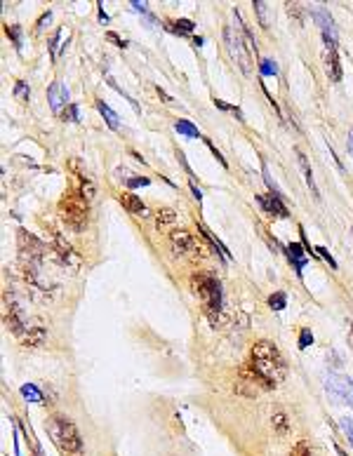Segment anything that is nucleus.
I'll return each instance as SVG.
<instances>
[{"label":"nucleus","mask_w":353,"mask_h":456,"mask_svg":"<svg viewBox=\"0 0 353 456\" xmlns=\"http://www.w3.org/2000/svg\"><path fill=\"white\" fill-rule=\"evenodd\" d=\"M250 369H252L254 379L262 391H273L282 384V379L287 376V362L282 358V353L273 341L259 339L252 346V355H250Z\"/></svg>","instance_id":"1"},{"label":"nucleus","mask_w":353,"mask_h":456,"mask_svg":"<svg viewBox=\"0 0 353 456\" xmlns=\"http://www.w3.org/2000/svg\"><path fill=\"white\" fill-rule=\"evenodd\" d=\"M45 428L62 456H82V438L71 419H66L64 414H52L45 421Z\"/></svg>","instance_id":"2"},{"label":"nucleus","mask_w":353,"mask_h":456,"mask_svg":"<svg viewBox=\"0 0 353 456\" xmlns=\"http://www.w3.org/2000/svg\"><path fill=\"white\" fill-rule=\"evenodd\" d=\"M59 216L71 231H85L90 224V200L78 188H69L59 200Z\"/></svg>","instance_id":"3"},{"label":"nucleus","mask_w":353,"mask_h":456,"mask_svg":"<svg viewBox=\"0 0 353 456\" xmlns=\"http://www.w3.org/2000/svg\"><path fill=\"white\" fill-rule=\"evenodd\" d=\"M191 289L200 296L210 320L214 322L217 320L214 315H219V311H221V282L210 273H193L191 275Z\"/></svg>","instance_id":"4"},{"label":"nucleus","mask_w":353,"mask_h":456,"mask_svg":"<svg viewBox=\"0 0 353 456\" xmlns=\"http://www.w3.org/2000/svg\"><path fill=\"white\" fill-rule=\"evenodd\" d=\"M17 245H19V254H21V259L28 261V266L40 263L43 257H45V252H47L45 245L38 240L33 233H28L26 228H19L17 231Z\"/></svg>","instance_id":"5"},{"label":"nucleus","mask_w":353,"mask_h":456,"mask_svg":"<svg viewBox=\"0 0 353 456\" xmlns=\"http://www.w3.org/2000/svg\"><path fill=\"white\" fill-rule=\"evenodd\" d=\"M170 250H172V254H177V257H189L193 252H198L200 257H205L203 250L198 247V240H196L189 231H184V228L170 233Z\"/></svg>","instance_id":"6"},{"label":"nucleus","mask_w":353,"mask_h":456,"mask_svg":"<svg viewBox=\"0 0 353 456\" xmlns=\"http://www.w3.org/2000/svg\"><path fill=\"white\" fill-rule=\"evenodd\" d=\"M224 43H226L228 47V54L233 57L235 62H238V66L243 68V73H250V59H247V54H245L243 50V43H240V38L231 33V28H224Z\"/></svg>","instance_id":"7"},{"label":"nucleus","mask_w":353,"mask_h":456,"mask_svg":"<svg viewBox=\"0 0 353 456\" xmlns=\"http://www.w3.org/2000/svg\"><path fill=\"white\" fill-rule=\"evenodd\" d=\"M257 202H259V207H262L266 214L281 216V219H287V216H290L287 207L282 205V197H278V195H257Z\"/></svg>","instance_id":"8"},{"label":"nucleus","mask_w":353,"mask_h":456,"mask_svg":"<svg viewBox=\"0 0 353 456\" xmlns=\"http://www.w3.org/2000/svg\"><path fill=\"white\" fill-rule=\"evenodd\" d=\"M285 252H287L290 263L294 266V273L301 277V270H304V266H306V261H308V257L304 254V245H301V242H290V245L285 247Z\"/></svg>","instance_id":"9"},{"label":"nucleus","mask_w":353,"mask_h":456,"mask_svg":"<svg viewBox=\"0 0 353 456\" xmlns=\"http://www.w3.org/2000/svg\"><path fill=\"white\" fill-rule=\"evenodd\" d=\"M311 17L316 19L320 28H323V36H330V38H337V31H335V21L330 17V12H327L323 5H316V7H311Z\"/></svg>","instance_id":"10"},{"label":"nucleus","mask_w":353,"mask_h":456,"mask_svg":"<svg viewBox=\"0 0 353 456\" xmlns=\"http://www.w3.org/2000/svg\"><path fill=\"white\" fill-rule=\"evenodd\" d=\"M47 99H50L52 111H55V113H62V106L69 101V90L62 87V82L59 80H55L52 85H50V90H47Z\"/></svg>","instance_id":"11"},{"label":"nucleus","mask_w":353,"mask_h":456,"mask_svg":"<svg viewBox=\"0 0 353 456\" xmlns=\"http://www.w3.org/2000/svg\"><path fill=\"white\" fill-rule=\"evenodd\" d=\"M325 68L330 80H342V64H339V57H337V47H325Z\"/></svg>","instance_id":"12"},{"label":"nucleus","mask_w":353,"mask_h":456,"mask_svg":"<svg viewBox=\"0 0 353 456\" xmlns=\"http://www.w3.org/2000/svg\"><path fill=\"white\" fill-rule=\"evenodd\" d=\"M118 202L130 214H146V205L141 202V197H137L135 193H123V195L118 197Z\"/></svg>","instance_id":"13"},{"label":"nucleus","mask_w":353,"mask_h":456,"mask_svg":"<svg viewBox=\"0 0 353 456\" xmlns=\"http://www.w3.org/2000/svg\"><path fill=\"white\" fill-rule=\"evenodd\" d=\"M294 153H297L299 167H301V172H304V177H306V186L311 188V193H313V197H316V200H320V193H318V188H316V181H313V172H311V165H308L306 155H304V151H301V148H294Z\"/></svg>","instance_id":"14"},{"label":"nucleus","mask_w":353,"mask_h":456,"mask_svg":"<svg viewBox=\"0 0 353 456\" xmlns=\"http://www.w3.org/2000/svg\"><path fill=\"white\" fill-rule=\"evenodd\" d=\"M198 231L203 233V238H205V240H208L210 245H212V250H214V252H219V257H221L224 261H228V257H231V254H228V250L224 247V242L219 240L217 235H214V233L210 231V228H208L205 224H200V221H198Z\"/></svg>","instance_id":"15"},{"label":"nucleus","mask_w":353,"mask_h":456,"mask_svg":"<svg viewBox=\"0 0 353 456\" xmlns=\"http://www.w3.org/2000/svg\"><path fill=\"white\" fill-rule=\"evenodd\" d=\"M47 339V331L43 329V327H33V329H28L24 336H21V341H24V346L26 348H40L43 343H45Z\"/></svg>","instance_id":"16"},{"label":"nucleus","mask_w":353,"mask_h":456,"mask_svg":"<svg viewBox=\"0 0 353 456\" xmlns=\"http://www.w3.org/2000/svg\"><path fill=\"white\" fill-rule=\"evenodd\" d=\"M97 111L101 113V118H104V123L111 127V130H118L120 127V118H118V113L113 111V108L109 106V104H104V101H97Z\"/></svg>","instance_id":"17"},{"label":"nucleus","mask_w":353,"mask_h":456,"mask_svg":"<svg viewBox=\"0 0 353 456\" xmlns=\"http://www.w3.org/2000/svg\"><path fill=\"white\" fill-rule=\"evenodd\" d=\"M174 219H177V212L170 209V207H160V209L155 212V226H158V228H165V226L174 224Z\"/></svg>","instance_id":"18"},{"label":"nucleus","mask_w":353,"mask_h":456,"mask_svg":"<svg viewBox=\"0 0 353 456\" xmlns=\"http://www.w3.org/2000/svg\"><path fill=\"white\" fill-rule=\"evenodd\" d=\"M271 423H273V430H276L278 435H285V433L290 430V419H287L285 411H276L271 416Z\"/></svg>","instance_id":"19"},{"label":"nucleus","mask_w":353,"mask_h":456,"mask_svg":"<svg viewBox=\"0 0 353 456\" xmlns=\"http://www.w3.org/2000/svg\"><path fill=\"white\" fill-rule=\"evenodd\" d=\"M21 395L26 397L28 402H45V395L40 393V386H36V384L21 386Z\"/></svg>","instance_id":"20"},{"label":"nucleus","mask_w":353,"mask_h":456,"mask_svg":"<svg viewBox=\"0 0 353 456\" xmlns=\"http://www.w3.org/2000/svg\"><path fill=\"white\" fill-rule=\"evenodd\" d=\"M174 130L184 136H191V139H198L200 136L198 127L193 125V123H189V120H177V123H174Z\"/></svg>","instance_id":"21"},{"label":"nucleus","mask_w":353,"mask_h":456,"mask_svg":"<svg viewBox=\"0 0 353 456\" xmlns=\"http://www.w3.org/2000/svg\"><path fill=\"white\" fill-rule=\"evenodd\" d=\"M167 26H172L174 33H181V36H189V33H193V21H189V19H177V21H167Z\"/></svg>","instance_id":"22"},{"label":"nucleus","mask_w":353,"mask_h":456,"mask_svg":"<svg viewBox=\"0 0 353 456\" xmlns=\"http://www.w3.org/2000/svg\"><path fill=\"white\" fill-rule=\"evenodd\" d=\"M252 7H254V12H257V17H259V26L269 28V5L262 2V0H254Z\"/></svg>","instance_id":"23"},{"label":"nucleus","mask_w":353,"mask_h":456,"mask_svg":"<svg viewBox=\"0 0 353 456\" xmlns=\"http://www.w3.org/2000/svg\"><path fill=\"white\" fill-rule=\"evenodd\" d=\"M269 306H271L273 311H285V306H287L285 292H273V294L269 296Z\"/></svg>","instance_id":"24"},{"label":"nucleus","mask_w":353,"mask_h":456,"mask_svg":"<svg viewBox=\"0 0 353 456\" xmlns=\"http://www.w3.org/2000/svg\"><path fill=\"white\" fill-rule=\"evenodd\" d=\"M78 191H80V193L87 197V200H92V197H94V191H97V186H94V181H92V179H87V177H80V186H78Z\"/></svg>","instance_id":"25"},{"label":"nucleus","mask_w":353,"mask_h":456,"mask_svg":"<svg viewBox=\"0 0 353 456\" xmlns=\"http://www.w3.org/2000/svg\"><path fill=\"white\" fill-rule=\"evenodd\" d=\"M5 33H7V38L14 43V47L21 50V26H5Z\"/></svg>","instance_id":"26"},{"label":"nucleus","mask_w":353,"mask_h":456,"mask_svg":"<svg viewBox=\"0 0 353 456\" xmlns=\"http://www.w3.org/2000/svg\"><path fill=\"white\" fill-rule=\"evenodd\" d=\"M287 456H311V447H308L306 440H299L297 445L290 449V454Z\"/></svg>","instance_id":"27"},{"label":"nucleus","mask_w":353,"mask_h":456,"mask_svg":"<svg viewBox=\"0 0 353 456\" xmlns=\"http://www.w3.org/2000/svg\"><path fill=\"white\" fill-rule=\"evenodd\" d=\"M14 97L19 99V101H28V97H31V92H28V85L24 80L14 82Z\"/></svg>","instance_id":"28"},{"label":"nucleus","mask_w":353,"mask_h":456,"mask_svg":"<svg viewBox=\"0 0 353 456\" xmlns=\"http://www.w3.org/2000/svg\"><path fill=\"white\" fill-rule=\"evenodd\" d=\"M313 343V331L308 329V327H304V329L299 331V348L304 350V348H308Z\"/></svg>","instance_id":"29"},{"label":"nucleus","mask_w":353,"mask_h":456,"mask_svg":"<svg viewBox=\"0 0 353 456\" xmlns=\"http://www.w3.org/2000/svg\"><path fill=\"white\" fill-rule=\"evenodd\" d=\"M259 73H262V75H276V73H278V66H276V62H271V59H262Z\"/></svg>","instance_id":"30"},{"label":"nucleus","mask_w":353,"mask_h":456,"mask_svg":"<svg viewBox=\"0 0 353 456\" xmlns=\"http://www.w3.org/2000/svg\"><path fill=\"white\" fill-rule=\"evenodd\" d=\"M287 12H290V17H294L301 24V19H304V7L299 5V2H287Z\"/></svg>","instance_id":"31"},{"label":"nucleus","mask_w":353,"mask_h":456,"mask_svg":"<svg viewBox=\"0 0 353 456\" xmlns=\"http://www.w3.org/2000/svg\"><path fill=\"white\" fill-rule=\"evenodd\" d=\"M203 141L208 143V148H210V151H212V155H214V158H217V162H219V165H221V167H224V170H226V167H228V162H226V160H224V155H221V153H219V151H217V146H214V143L210 141V139H203Z\"/></svg>","instance_id":"32"},{"label":"nucleus","mask_w":353,"mask_h":456,"mask_svg":"<svg viewBox=\"0 0 353 456\" xmlns=\"http://www.w3.org/2000/svg\"><path fill=\"white\" fill-rule=\"evenodd\" d=\"M59 40H62V28H59L55 36H52V40H50V52H52V59H57V57H59Z\"/></svg>","instance_id":"33"},{"label":"nucleus","mask_w":353,"mask_h":456,"mask_svg":"<svg viewBox=\"0 0 353 456\" xmlns=\"http://www.w3.org/2000/svg\"><path fill=\"white\" fill-rule=\"evenodd\" d=\"M148 184H151V179H148V177H130V179H127V186H130V188L148 186Z\"/></svg>","instance_id":"34"},{"label":"nucleus","mask_w":353,"mask_h":456,"mask_svg":"<svg viewBox=\"0 0 353 456\" xmlns=\"http://www.w3.org/2000/svg\"><path fill=\"white\" fill-rule=\"evenodd\" d=\"M342 430H344V435L349 438V442H351V447H353V421L342 419Z\"/></svg>","instance_id":"35"},{"label":"nucleus","mask_w":353,"mask_h":456,"mask_svg":"<svg viewBox=\"0 0 353 456\" xmlns=\"http://www.w3.org/2000/svg\"><path fill=\"white\" fill-rule=\"evenodd\" d=\"M50 19H52V12H50V9L40 14V19H38V24H36V33H43V26L50 24Z\"/></svg>","instance_id":"36"},{"label":"nucleus","mask_w":353,"mask_h":456,"mask_svg":"<svg viewBox=\"0 0 353 456\" xmlns=\"http://www.w3.org/2000/svg\"><path fill=\"white\" fill-rule=\"evenodd\" d=\"M316 252L320 254V257H323V259L327 261V263H330V266H332V268H337V261L332 259V254L327 252V247H316Z\"/></svg>","instance_id":"37"},{"label":"nucleus","mask_w":353,"mask_h":456,"mask_svg":"<svg viewBox=\"0 0 353 456\" xmlns=\"http://www.w3.org/2000/svg\"><path fill=\"white\" fill-rule=\"evenodd\" d=\"M106 38H109L111 43H113V45H118V47H125V45H127L125 40H123V38L118 36V33H113V31H109V33H106Z\"/></svg>","instance_id":"38"},{"label":"nucleus","mask_w":353,"mask_h":456,"mask_svg":"<svg viewBox=\"0 0 353 456\" xmlns=\"http://www.w3.org/2000/svg\"><path fill=\"white\" fill-rule=\"evenodd\" d=\"M189 186H191V191H193V195H196V202L200 205V202H203V193H200V188L196 186V184H193V179L189 181Z\"/></svg>","instance_id":"39"},{"label":"nucleus","mask_w":353,"mask_h":456,"mask_svg":"<svg viewBox=\"0 0 353 456\" xmlns=\"http://www.w3.org/2000/svg\"><path fill=\"white\" fill-rule=\"evenodd\" d=\"M132 7L137 9V12H141V14H148V9H146V2H132ZM148 17H151V14H148Z\"/></svg>","instance_id":"40"},{"label":"nucleus","mask_w":353,"mask_h":456,"mask_svg":"<svg viewBox=\"0 0 353 456\" xmlns=\"http://www.w3.org/2000/svg\"><path fill=\"white\" fill-rule=\"evenodd\" d=\"M155 92H158V94H160V97H163L165 101H167V104H172V101H174V99L170 97V94H167V92H165V90H160V87H155Z\"/></svg>","instance_id":"41"},{"label":"nucleus","mask_w":353,"mask_h":456,"mask_svg":"<svg viewBox=\"0 0 353 456\" xmlns=\"http://www.w3.org/2000/svg\"><path fill=\"white\" fill-rule=\"evenodd\" d=\"M99 21H101V24H109V14L104 12V7H101V2H99Z\"/></svg>","instance_id":"42"},{"label":"nucleus","mask_w":353,"mask_h":456,"mask_svg":"<svg viewBox=\"0 0 353 456\" xmlns=\"http://www.w3.org/2000/svg\"><path fill=\"white\" fill-rule=\"evenodd\" d=\"M71 118L78 120V106H75V104H71Z\"/></svg>","instance_id":"43"},{"label":"nucleus","mask_w":353,"mask_h":456,"mask_svg":"<svg viewBox=\"0 0 353 456\" xmlns=\"http://www.w3.org/2000/svg\"><path fill=\"white\" fill-rule=\"evenodd\" d=\"M349 151H351V155H353V130L349 132Z\"/></svg>","instance_id":"44"},{"label":"nucleus","mask_w":353,"mask_h":456,"mask_svg":"<svg viewBox=\"0 0 353 456\" xmlns=\"http://www.w3.org/2000/svg\"><path fill=\"white\" fill-rule=\"evenodd\" d=\"M349 343H351V348H353V325L349 327Z\"/></svg>","instance_id":"45"},{"label":"nucleus","mask_w":353,"mask_h":456,"mask_svg":"<svg viewBox=\"0 0 353 456\" xmlns=\"http://www.w3.org/2000/svg\"><path fill=\"white\" fill-rule=\"evenodd\" d=\"M337 454H339V456H346V452H344L342 447H337Z\"/></svg>","instance_id":"46"},{"label":"nucleus","mask_w":353,"mask_h":456,"mask_svg":"<svg viewBox=\"0 0 353 456\" xmlns=\"http://www.w3.org/2000/svg\"><path fill=\"white\" fill-rule=\"evenodd\" d=\"M349 384H351V393H353V381H351V379H349Z\"/></svg>","instance_id":"47"}]
</instances>
